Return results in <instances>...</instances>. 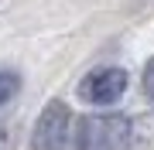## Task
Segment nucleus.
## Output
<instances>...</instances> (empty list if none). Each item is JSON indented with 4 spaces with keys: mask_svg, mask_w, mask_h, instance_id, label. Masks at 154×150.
Wrapping results in <instances>:
<instances>
[{
    "mask_svg": "<svg viewBox=\"0 0 154 150\" xmlns=\"http://www.w3.org/2000/svg\"><path fill=\"white\" fill-rule=\"evenodd\" d=\"M134 137V123L127 116H86L75 130V150H127Z\"/></svg>",
    "mask_w": 154,
    "mask_h": 150,
    "instance_id": "obj_1",
    "label": "nucleus"
},
{
    "mask_svg": "<svg viewBox=\"0 0 154 150\" xmlns=\"http://www.w3.org/2000/svg\"><path fill=\"white\" fill-rule=\"evenodd\" d=\"M123 92H127V72L123 68H110V65L93 68L79 85V96L93 106H113Z\"/></svg>",
    "mask_w": 154,
    "mask_h": 150,
    "instance_id": "obj_3",
    "label": "nucleus"
},
{
    "mask_svg": "<svg viewBox=\"0 0 154 150\" xmlns=\"http://www.w3.org/2000/svg\"><path fill=\"white\" fill-rule=\"evenodd\" d=\"M144 92H147V99L154 102V58L144 65Z\"/></svg>",
    "mask_w": 154,
    "mask_h": 150,
    "instance_id": "obj_5",
    "label": "nucleus"
},
{
    "mask_svg": "<svg viewBox=\"0 0 154 150\" xmlns=\"http://www.w3.org/2000/svg\"><path fill=\"white\" fill-rule=\"evenodd\" d=\"M69 137H72V109L62 99H51L34 119L31 150H65Z\"/></svg>",
    "mask_w": 154,
    "mask_h": 150,
    "instance_id": "obj_2",
    "label": "nucleus"
},
{
    "mask_svg": "<svg viewBox=\"0 0 154 150\" xmlns=\"http://www.w3.org/2000/svg\"><path fill=\"white\" fill-rule=\"evenodd\" d=\"M17 92H21V75L14 68H0V106H7Z\"/></svg>",
    "mask_w": 154,
    "mask_h": 150,
    "instance_id": "obj_4",
    "label": "nucleus"
}]
</instances>
